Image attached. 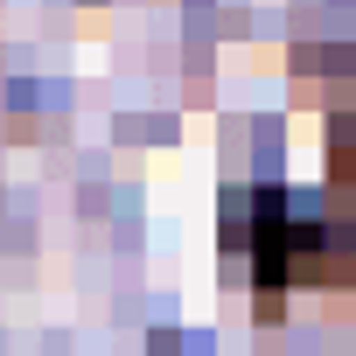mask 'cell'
Wrapping results in <instances>:
<instances>
[{
    "instance_id": "obj_1",
    "label": "cell",
    "mask_w": 356,
    "mask_h": 356,
    "mask_svg": "<svg viewBox=\"0 0 356 356\" xmlns=\"http://www.w3.org/2000/svg\"><path fill=\"white\" fill-rule=\"evenodd\" d=\"M321 196H328V224L307 231L321 238V259L300 273L314 286H342L356 300V91L328 112V133H321Z\"/></svg>"
}]
</instances>
